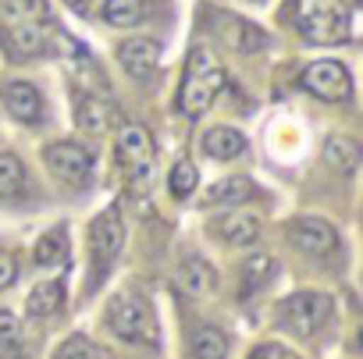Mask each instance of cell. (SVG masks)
<instances>
[{
    "mask_svg": "<svg viewBox=\"0 0 363 359\" xmlns=\"http://www.w3.org/2000/svg\"><path fill=\"white\" fill-rule=\"evenodd\" d=\"M65 4L75 11V15H89V8H93V0H65Z\"/></svg>",
    "mask_w": 363,
    "mask_h": 359,
    "instance_id": "cell-32",
    "label": "cell"
},
{
    "mask_svg": "<svg viewBox=\"0 0 363 359\" xmlns=\"http://www.w3.org/2000/svg\"><path fill=\"white\" fill-rule=\"evenodd\" d=\"M331 313V299L320 295V292H299V295H289L278 309L281 324H289L296 334H313Z\"/></svg>",
    "mask_w": 363,
    "mask_h": 359,
    "instance_id": "cell-5",
    "label": "cell"
},
{
    "mask_svg": "<svg viewBox=\"0 0 363 359\" xmlns=\"http://www.w3.org/2000/svg\"><path fill=\"white\" fill-rule=\"evenodd\" d=\"M303 86H306L313 96L331 100V103L352 96V79H349V72H345L342 61H313V64H306Z\"/></svg>",
    "mask_w": 363,
    "mask_h": 359,
    "instance_id": "cell-7",
    "label": "cell"
},
{
    "mask_svg": "<svg viewBox=\"0 0 363 359\" xmlns=\"http://www.w3.org/2000/svg\"><path fill=\"white\" fill-rule=\"evenodd\" d=\"M118 61H121V68H125L128 75L146 79V75L157 68V61H160V47H157L153 40H146V36L121 40V43H118Z\"/></svg>",
    "mask_w": 363,
    "mask_h": 359,
    "instance_id": "cell-12",
    "label": "cell"
},
{
    "mask_svg": "<svg viewBox=\"0 0 363 359\" xmlns=\"http://www.w3.org/2000/svg\"><path fill=\"white\" fill-rule=\"evenodd\" d=\"M289 239L296 249L303 253H313V256H324L338 246V232L324 221V217H296L289 224Z\"/></svg>",
    "mask_w": 363,
    "mask_h": 359,
    "instance_id": "cell-10",
    "label": "cell"
},
{
    "mask_svg": "<svg viewBox=\"0 0 363 359\" xmlns=\"http://www.w3.org/2000/svg\"><path fill=\"white\" fill-rule=\"evenodd\" d=\"M22 182H26V167H22V160L11 156V153H0V200L15 196V193L22 189Z\"/></svg>",
    "mask_w": 363,
    "mask_h": 359,
    "instance_id": "cell-26",
    "label": "cell"
},
{
    "mask_svg": "<svg viewBox=\"0 0 363 359\" xmlns=\"http://www.w3.org/2000/svg\"><path fill=\"white\" fill-rule=\"evenodd\" d=\"M178 285H182V292H189V295H207V292H214V285H218V274H214V267L211 263H203V260H186L178 267Z\"/></svg>",
    "mask_w": 363,
    "mask_h": 359,
    "instance_id": "cell-15",
    "label": "cell"
},
{
    "mask_svg": "<svg viewBox=\"0 0 363 359\" xmlns=\"http://www.w3.org/2000/svg\"><path fill=\"white\" fill-rule=\"evenodd\" d=\"M253 196V182L250 178H225V182H214L207 193H203V207H218V203H242Z\"/></svg>",
    "mask_w": 363,
    "mask_h": 359,
    "instance_id": "cell-18",
    "label": "cell"
},
{
    "mask_svg": "<svg viewBox=\"0 0 363 359\" xmlns=\"http://www.w3.org/2000/svg\"><path fill=\"white\" fill-rule=\"evenodd\" d=\"M125 246V221H121V210L118 207H107L93 217L89 224V256H93V285L111 270V263L118 260Z\"/></svg>",
    "mask_w": 363,
    "mask_h": 359,
    "instance_id": "cell-4",
    "label": "cell"
},
{
    "mask_svg": "<svg viewBox=\"0 0 363 359\" xmlns=\"http://www.w3.org/2000/svg\"><path fill=\"white\" fill-rule=\"evenodd\" d=\"M218 235H221L228 246H250V242L260 235V221H257V214L235 210V214H228V217L218 224Z\"/></svg>",
    "mask_w": 363,
    "mask_h": 359,
    "instance_id": "cell-16",
    "label": "cell"
},
{
    "mask_svg": "<svg viewBox=\"0 0 363 359\" xmlns=\"http://www.w3.org/2000/svg\"><path fill=\"white\" fill-rule=\"evenodd\" d=\"M324 160H328L335 171L352 174V171L359 167V146H356L352 139H345V135H335V139L324 142Z\"/></svg>",
    "mask_w": 363,
    "mask_h": 359,
    "instance_id": "cell-19",
    "label": "cell"
},
{
    "mask_svg": "<svg viewBox=\"0 0 363 359\" xmlns=\"http://www.w3.org/2000/svg\"><path fill=\"white\" fill-rule=\"evenodd\" d=\"M54 33H47V22H15L8 29H0V43L15 61H33L54 50Z\"/></svg>",
    "mask_w": 363,
    "mask_h": 359,
    "instance_id": "cell-6",
    "label": "cell"
},
{
    "mask_svg": "<svg viewBox=\"0 0 363 359\" xmlns=\"http://www.w3.org/2000/svg\"><path fill=\"white\" fill-rule=\"evenodd\" d=\"M47 167L68 186H82L93 174V153L79 142H54L47 149Z\"/></svg>",
    "mask_w": 363,
    "mask_h": 359,
    "instance_id": "cell-8",
    "label": "cell"
},
{
    "mask_svg": "<svg viewBox=\"0 0 363 359\" xmlns=\"http://www.w3.org/2000/svg\"><path fill=\"white\" fill-rule=\"evenodd\" d=\"M0 100H4L8 114H11L15 121H22V125H36V121L43 118V96H40V89H36L33 82H26V79L8 82L4 89H0Z\"/></svg>",
    "mask_w": 363,
    "mask_h": 359,
    "instance_id": "cell-11",
    "label": "cell"
},
{
    "mask_svg": "<svg viewBox=\"0 0 363 359\" xmlns=\"http://www.w3.org/2000/svg\"><path fill=\"white\" fill-rule=\"evenodd\" d=\"M15 278H18V263H15V256L0 249V292H4L8 285H15Z\"/></svg>",
    "mask_w": 363,
    "mask_h": 359,
    "instance_id": "cell-30",
    "label": "cell"
},
{
    "mask_svg": "<svg viewBox=\"0 0 363 359\" xmlns=\"http://www.w3.org/2000/svg\"><path fill=\"white\" fill-rule=\"evenodd\" d=\"M292 22L310 43L349 40V8L342 0H296Z\"/></svg>",
    "mask_w": 363,
    "mask_h": 359,
    "instance_id": "cell-2",
    "label": "cell"
},
{
    "mask_svg": "<svg viewBox=\"0 0 363 359\" xmlns=\"http://www.w3.org/2000/svg\"><path fill=\"white\" fill-rule=\"evenodd\" d=\"M54 359H104V352H100L89 338L72 334L68 341H61V348L54 352Z\"/></svg>",
    "mask_w": 363,
    "mask_h": 359,
    "instance_id": "cell-28",
    "label": "cell"
},
{
    "mask_svg": "<svg viewBox=\"0 0 363 359\" xmlns=\"http://www.w3.org/2000/svg\"><path fill=\"white\" fill-rule=\"evenodd\" d=\"M274 274H278V263H274L267 253H253V256L242 263V292H257V288H264Z\"/></svg>",
    "mask_w": 363,
    "mask_h": 359,
    "instance_id": "cell-21",
    "label": "cell"
},
{
    "mask_svg": "<svg viewBox=\"0 0 363 359\" xmlns=\"http://www.w3.org/2000/svg\"><path fill=\"white\" fill-rule=\"evenodd\" d=\"M107 327L135 345H157L160 327H157V313L143 295H114L107 306Z\"/></svg>",
    "mask_w": 363,
    "mask_h": 359,
    "instance_id": "cell-3",
    "label": "cell"
},
{
    "mask_svg": "<svg viewBox=\"0 0 363 359\" xmlns=\"http://www.w3.org/2000/svg\"><path fill=\"white\" fill-rule=\"evenodd\" d=\"M61 302H65V281L61 278H54V281H40L33 292H29V313L33 317H50V313H57L61 309Z\"/></svg>",
    "mask_w": 363,
    "mask_h": 359,
    "instance_id": "cell-17",
    "label": "cell"
},
{
    "mask_svg": "<svg viewBox=\"0 0 363 359\" xmlns=\"http://www.w3.org/2000/svg\"><path fill=\"white\" fill-rule=\"evenodd\" d=\"M193 355L196 359H225L228 355V334L218 327H200L193 334Z\"/></svg>",
    "mask_w": 363,
    "mask_h": 359,
    "instance_id": "cell-23",
    "label": "cell"
},
{
    "mask_svg": "<svg viewBox=\"0 0 363 359\" xmlns=\"http://www.w3.org/2000/svg\"><path fill=\"white\" fill-rule=\"evenodd\" d=\"M114 121H118V110L104 96H82L79 107H75V125L82 132H89V135H104Z\"/></svg>",
    "mask_w": 363,
    "mask_h": 359,
    "instance_id": "cell-13",
    "label": "cell"
},
{
    "mask_svg": "<svg viewBox=\"0 0 363 359\" xmlns=\"http://www.w3.org/2000/svg\"><path fill=\"white\" fill-rule=\"evenodd\" d=\"M0 359H22V331L8 309H0Z\"/></svg>",
    "mask_w": 363,
    "mask_h": 359,
    "instance_id": "cell-25",
    "label": "cell"
},
{
    "mask_svg": "<svg viewBox=\"0 0 363 359\" xmlns=\"http://www.w3.org/2000/svg\"><path fill=\"white\" fill-rule=\"evenodd\" d=\"M246 149V135L239 128H228V125H218L203 135V153L214 156V160H232Z\"/></svg>",
    "mask_w": 363,
    "mask_h": 359,
    "instance_id": "cell-14",
    "label": "cell"
},
{
    "mask_svg": "<svg viewBox=\"0 0 363 359\" xmlns=\"http://www.w3.org/2000/svg\"><path fill=\"white\" fill-rule=\"evenodd\" d=\"M250 359H299L292 348H285V345H260Z\"/></svg>",
    "mask_w": 363,
    "mask_h": 359,
    "instance_id": "cell-31",
    "label": "cell"
},
{
    "mask_svg": "<svg viewBox=\"0 0 363 359\" xmlns=\"http://www.w3.org/2000/svg\"><path fill=\"white\" fill-rule=\"evenodd\" d=\"M225 89V68L214 57L211 47H196L186 61V75H182V89H178V110L186 118H200L214 96Z\"/></svg>",
    "mask_w": 363,
    "mask_h": 359,
    "instance_id": "cell-1",
    "label": "cell"
},
{
    "mask_svg": "<svg viewBox=\"0 0 363 359\" xmlns=\"http://www.w3.org/2000/svg\"><path fill=\"white\" fill-rule=\"evenodd\" d=\"M100 18L107 25H114V29H128V25L143 22V4H139V0H104Z\"/></svg>",
    "mask_w": 363,
    "mask_h": 359,
    "instance_id": "cell-20",
    "label": "cell"
},
{
    "mask_svg": "<svg viewBox=\"0 0 363 359\" xmlns=\"http://www.w3.org/2000/svg\"><path fill=\"white\" fill-rule=\"evenodd\" d=\"M264 43H267V36H264L257 25L232 22V47H239V50H260Z\"/></svg>",
    "mask_w": 363,
    "mask_h": 359,
    "instance_id": "cell-29",
    "label": "cell"
},
{
    "mask_svg": "<svg viewBox=\"0 0 363 359\" xmlns=\"http://www.w3.org/2000/svg\"><path fill=\"white\" fill-rule=\"evenodd\" d=\"M36 263L40 267H57V263H65V256H68V235H65V228H54V232H47L40 242H36Z\"/></svg>",
    "mask_w": 363,
    "mask_h": 359,
    "instance_id": "cell-22",
    "label": "cell"
},
{
    "mask_svg": "<svg viewBox=\"0 0 363 359\" xmlns=\"http://www.w3.org/2000/svg\"><path fill=\"white\" fill-rule=\"evenodd\" d=\"M118 156H121V164L135 178H143L150 171V164H153V135L143 125H121V132H118Z\"/></svg>",
    "mask_w": 363,
    "mask_h": 359,
    "instance_id": "cell-9",
    "label": "cell"
},
{
    "mask_svg": "<svg viewBox=\"0 0 363 359\" xmlns=\"http://www.w3.org/2000/svg\"><path fill=\"white\" fill-rule=\"evenodd\" d=\"M196 182H200V174H196V167H193V160H178L174 167H171V178H167V186H171V193L178 196V200H186L193 189H196Z\"/></svg>",
    "mask_w": 363,
    "mask_h": 359,
    "instance_id": "cell-27",
    "label": "cell"
},
{
    "mask_svg": "<svg viewBox=\"0 0 363 359\" xmlns=\"http://www.w3.org/2000/svg\"><path fill=\"white\" fill-rule=\"evenodd\" d=\"M0 11L15 22H47L50 18L47 0H0Z\"/></svg>",
    "mask_w": 363,
    "mask_h": 359,
    "instance_id": "cell-24",
    "label": "cell"
}]
</instances>
